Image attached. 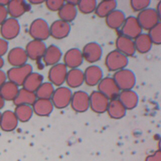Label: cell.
I'll return each mask as SVG.
<instances>
[{
  "label": "cell",
  "mask_w": 161,
  "mask_h": 161,
  "mask_svg": "<svg viewBox=\"0 0 161 161\" xmlns=\"http://www.w3.org/2000/svg\"><path fill=\"white\" fill-rule=\"evenodd\" d=\"M116 48L118 51L126 57L133 56L136 52L134 40L120 35L116 40Z\"/></svg>",
  "instance_id": "cell-20"
},
{
  "label": "cell",
  "mask_w": 161,
  "mask_h": 161,
  "mask_svg": "<svg viewBox=\"0 0 161 161\" xmlns=\"http://www.w3.org/2000/svg\"><path fill=\"white\" fill-rule=\"evenodd\" d=\"M9 43L7 40L0 38V57H2L4 55L8 50Z\"/></svg>",
  "instance_id": "cell-40"
},
{
  "label": "cell",
  "mask_w": 161,
  "mask_h": 161,
  "mask_svg": "<svg viewBox=\"0 0 161 161\" xmlns=\"http://www.w3.org/2000/svg\"><path fill=\"white\" fill-rule=\"evenodd\" d=\"M47 47L45 42L32 40L26 44L25 50L28 58L32 60H38L42 58Z\"/></svg>",
  "instance_id": "cell-13"
},
{
  "label": "cell",
  "mask_w": 161,
  "mask_h": 161,
  "mask_svg": "<svg viewBox=\"0 0 161 161\" xmlns=\"http://www.w3.org/2000/svg\"><path fill=\"white\" fill-rule=\"evenodd\" d=\"M109 99L99 91H94L89 94V108L98 113H102L107 110Z\"/></svg>",
  "instance_id": "cell-12"
},
{
  "label": "cell",
  "mask_w": 161,
  "mask_h": 161,
  "mask_svg": "<svg viewBox=\"0 0 161 161\" xmlns=\"http://www.w3.org/2000/svg\"><path fill=\"white\" fill-rule=\"evenodd\" d=\"M158 17L160 18V19H161V1H160L158 3H157V7L155 9Z\"/></svg>",
  "instance_id": "cell-44"
},
{
  "label": "cell",
  "mask_w": 161,
  "mask_h": 161,
  "mask_svg": "<svg viewBox=\"0 0 161 161\" xmlns=\"http://www.w3.org/2000/svg\"><path fill=\"white\" fill-rule=\"evenodd\" d=\"M45 1L44 0H29L28 3L30 4H33V5H38L41 4L43 3H45Z\"/></svg>",
  "instance_id": "cell-43"
},
{
  "label": "cell",
  "mask_w": 161,
  "mask_h": 161,
  "mask_svg": "<svg viewBox=\"0 0 161 161\" xmlns=\"http://www.w3.org/2000/svg\"><path fill=\"white\" fill-rule=\"evenodd\" d=\"M81 52L84 60L91 64L99 61L103 55L101 46L95 42H91L86 44Z\"/></svg>",
  "instance_id": "cell-11"
},
{
  "label": "cell",
  "mask_w": 161,
  "mask_h": 161,
  "mask_svg": "<svg viewBox=\"0 0 161 161\" xmlns=\"http://www.w3.org/2000/svg\"><path fill=\"white\" fill-rule=\"evenodd\" d=\"M136 18L142 28L146 30H149L158 23H160L161 20L155 9L151 8H148L139 12Z\"/></svg>",
  "instance_id": "cell-6"
},
{
  "label": "cell",
  "mask_w": 161,
  "mask_h": 161,
  "mask_svg": "<svg viewBox=\"0 0 161 161\" xmlns=\"http://www.w3.org/2000/svg\"><path fill=\"white\" fill-rule=\"evenodd\" d=\"M33 72V67L31 65L26 64L19 67H13L9 69L6 76L9 81H11L18 86H23L26 77Z\"/></svg>",
  "instance_id": "cell-4"
},
{
  "label": "cell",
  "mask_w": 161,
  "mask_h": 161,
  "mask_svg": "<svg viewBox=\"0 0 161 161\" xmlns=\"http://www.w3.org/2000/svg\"><path fill=\"white\" fill-rule=\"evenodd\" d=\"M58 14L60 19L70 23L73 21L77 16V8L65 1L64 4L58 11Z\"/></svg>",
  "instance_id": "cell-29"
},
{
  "label": "cell",
  "mask_w": 161,
  "mask_h": 161,
  "mask_svg": "<svg viewBox=\"0 0 161 161\" xmlns=\"http://www.w3.org/2000/svg\"><path fill=\"white\" fill-rule=\"evenodd\" d=\"M36 99L37 97L35 92L29 91L23 87L19 89L18 93L13 101V103L16 106L18 105L32 106Z\"/></svg>",
  "instance_id": "cell-27"
},
{
  "label": "cell",
  "mask_w": 161,
  "mask_h": 161,
  "mask_svg": "<svg viewBox=\"0 0 161 161\" xmlns=\"http://www.w3.org/2000/svg\"><path fill=\"white\" fill-rule=\"evenodd\" d=\"M118 2L114 0L101 1L97 3L95 13L100 18H106L112 11L116 9Z\"/></svg>",
  "instance_id": "cell-31"
},
{
  "label": "cell",
  "mask_w": 161,
  "mask_h": 161,
  "mask_svg": "<svg viewBox=\"0 0 161 161\" xmlns=\"http://www.w3.org/2000/svg\"><path fill=\"white\" fill-rule=\"evenodd\" d=\"M70 104L76 112L86 111L89 108V94L84 91L73 92Z\"/></svg>",
  "instance_id": "cell-14"
},
{
  "label": "cell",
  "mask_w": 161,
  "mask_h": 161,
  "mask_svg": "<svg viewBox=\"0 0 161 161\" xmlns=\"http://www.w3.org/2000/svg\"><path fill=\"white\" fill-rule=\"evenodd\" d=\"M8 13L6 6H0V26L8 18Z\"/></svg>",
  "instance_id": "cell-41"
},
{
  "label": "cell",
  "mask_w": 161,
  "mask_h": 161,
  "mask_svg": "<svg viewBox=\"0 0 161 161\" xmlns=\"http://www.w3.org/2000/svg\"><path fill=\"white\" fill-rule=\"evenodd\" d=\"M5 104V101L4 99L3 98V97L1 96V95L0 94V109H3L4 106Z\"/></svg>",
  "instance_id": "cell-46"
},
{
  "label": "cell",
  "mask_w": 161,
  "mask_h": 161,
  "mask_svg": "<svg viewBox=\"0 0 161 161\" xmlns=\"http://www.w3.org/2000/svg\"><path fill=\"white\" fill-rule=\"evenodd\" d=\"M1 114H2V113H1V112L0 111V121H1Z\"/></svg>",
  "instance_id": "cell-49"
},
{
  "label": "cell",
  "mask_w": 161,
  "mask_h": 161,
  "mask_svg": "<svg viewBox=\"0 0 161 161\" xmlns=\"http://www.w3.org/2000/svg\"><path fill=\"white\" fill-rule=\"evenodd\" d=\"M97 5V1L95 0H81L77 6V9L84 14H90L94 12Z\"/></svg>",
  "instance_id": "cell-36"
},
{
  "label": "cell",
  "mask_w": 161,
  "mask_h": 161,
  "mask_svg": "<svg viewBox=\"0 0 161 161\" xmlns=\"http://www.w3.org/2000/svg\"><path fill=\"white\" fill-rule=\"evenodd\" d=\"M68 68L64 63H58L51 66L48 71V79L53 86H62L66 80Z\"/></svg>",
  "instance_id": "cell-7"
},
{
  "label": "cell",
  "mask_w": 161,
  "mask_h": 161,
  "mask_svg": "<svg viewBox=\"0 0 161 161\" xmlns=\"http://www.w3.org/2000/svg\"><path fill=\"white\" fill-rule=\"evenodd\" d=\"M6 80H7L6 74L1 69L0 70V89L3 86V84L6 82Z\"/></svg>",
  "instance_id": "cell-42"
},
{
  "label": "cell",
  "mask_w": 161,
  "mask_h": 161,
  "mask_svg": "<svg viewBox=\"0 0 161 161\" xmlns=\"http://www.w3.org/2000/svg\"><path fill=\"white\" fill-rule=\"evenodd\" d=\"M113 78L120 91L132 89L136 82L135 73L126 68L115 72Z\"/></svg>",
  "instance_id": "cell-1"
},
{
  "label": "cell",
  "mask_w": 161,
  "mask_h": 161,
  "mask_svg": "<svg viewBox=\"0 0 161 161\" xmlns=\"http://www.w3.org/2000/svg\"><path fill=\"white\" fill-rule=\"evenodd\" d=\"M55 91L54 86L50 82H43L36 91L37 99H50Z\"/></svg>",
  "instance_id": "cell-35"
},
{
  "label": "cell",
  "mask_w": 161,
  "mask_h": 161,
  "mask_svg": "<svg viewBox=\"0 0 161 161\" xmlns=\"http://www.w3.org/2000/svg\"><path fill=\"white\" fill-rule=\"evenodd\" d=\"M79 1H77V0H70V1H66V2H67L68 3L72 4V5H74L75 6H77L78 3H79Z\"/></svg>",
  "instance_id": "cell-45"
},
{
  "label": "cell",
  "mask_w": 161,
  "mask_h": 161,
  "mask_svg": "<svg viewBox=\"0 0 161 161\" xmlns=\"http://www.w3.org/2000/svg\"><path fill=\"white\" fill-rule=\"evenodd\" d=\"M18 119L14 111L6 110L1 114L0 121L1 129L6 132L13 131L18 126Z\"/></svg>",
  "instance_id": "cell-23"
},
{
  "label": "cell",
  "mask_w": 161,
  "mask_h": 161,
  "mask_svg": "<svg viewBox=\"0 0 161 161\" xmlns=\"http://www.w3.org/2000/svg\"><path fill=\"white\" fill-rule=\"evenodd\" d=\"M4 64V61L3 58L0 57V70H1V68L3 67Z\"/></svg>",
  "instance_id": "cell-48"
},
{
  "label": "cell",
  "mask_w": 161,
  "mask_h": 161,
  "mask_svg": "<svg viewBox=\"0 0 161 161\" xmlns=\"http://www.w3.org/2000/svg\"><path fill=\"white\" fill-rule=\"evenodd\" d=\"M97 91L103 94L109 100L117 98L121 91L114 79L111 77H103L97 84Z\"/></svg>",
  "instance_id": "cell-10"
},
{
  "label": "cell",
  "mask_w": 161,
  "mask_h": 161,
  "mask_svg": "<svg viewBox=\"0 0 161 161\" xmlns=\"http://www.w3.org/2000/svg\"><path fill=\"white\" fill-rule=\"evenodd\" d=\"M84 82L89 86H95L104 77L103 69L98 65H92L87 67L84 71Z\"/></svg>",
  "instance_id": "cell-16"
},
{
  "label": "cell",
  "mask_w": 161,
  "mask_h": 161,
  "mask_svg": "<svg viewBox=\"0 0 161 161\" xmlns=\"http://www.w3.org/2000/svg\"><path fill=\"white\" fill-rule=\"evenodd\" d=\"M7 59L9 64L13 67H19L27 64L28 57L23 48L16 47L9 51Z\"/></svg>",
  "instance_id": "cell-19"
},
{
  "label": "cell",
  "mask_w": 161,
  "mask_h": 161,
  "mask_svg": "<svg viewBox=\"0 0 161 161\" xmlns=\"http://www.w3.org/2000/svg\"><path fill=\"white\" fill-rule=\"evenodd\" d=\"M47 8L52 11H58L64 4L65 1L63 0H48L45 2Z\"/></svg>",
  "instance_id": "cell-39"
},
{
  "label": "cell",
  "mask_w": 161,
  "mask_h": 161,
  "mask_svg": "<svg viewBox=\"0 0 161 161\" xmlns=\"http://www.w3.org/2000/svg\"><path fill=\"white\" fill-rule=\"evenodd\" d=\"M134 43L136 52L140 53L148 52L152 49L153 45V43L148 33H141L134 39Z\"/></svg>",
  "instance_id": "cell-30"
},
{
  "label": "cell",
  "mask_w": 161,
  "mask_h": 161,
  "mask_svg": "<svg viewBox=\"0 0 161 161\" xmlns=\"http://www.w3.org/2000/svg\"><path fill=\"white\" fill-rule=\"evenodd\" d=\"M128 57L117 50L109 52L105 58V65L109 71L117 72L125 69L128 64Z\"/></svg>",
  "instance_id": "cell-2"
},
{
  "label": "cell",
  "mask_w": 161,
  "mask_h": 161,
  "mask_svg": "<svg viewBox=\"0 0 161 161\" xmlns=\"http://www.w3.org/2000/svg\"><path fill=\"white\" fill-rule=\"evenodd\" d=\"M33 111L38 116H48L53 109L51 99H37L31 106Z\"/></svg>",
  "instance_id": "cell-26"
},
{
  "label": "cell",
  "mask_w": 161,
  "mask_h": 161,
  "mask_svg": "<svg viewBox=\"0 0 161 161\" xmlns=\"http://www.w3.org/2000/svg\"><path fill=\"white\" fill-rule=\"evenodd\" d=\"M19 86L11 81H6L0 89V94L4 101H13L16 98L18 91Z\"/></svg>",
  "instance_id": "cell-32"
},
{
  "label": "cell",
  "mask_w": 161,
  "mask_h": 161,
  "mask_svg": "<svg viewBox=\"0 0 161 161\" xmlns=\"http://www.w3.org/2000/svg\"><path fill=\"white\" fill-rule=\"evenodd\" d=\"M30 4L23 0L9 1L6 9L11 18L17 19L30 9Z\"/></svg>",
  "instance_id": "cell-18"
},
{
  "label": "cell",
  "mask_w": 161,
  "mask_h": 161,
  "mask_svg": "<svg viewBox=\"0 0 161 161\" xmlns=\"http://www.w3.org/2000/svg\"><path fill=\"white\" fill-rule=\"evenodd\" d=\"M109 116L114 118H120L124 116L126 109L121 104L118 98L109 100L107 110Z\"/></svg>",
  "instance_id": "cell-33"
},
{
  "label": "cell",
  "mask_w": 161,
  "mask_h": 161,
  "mask_svg": "<svg viewBox=\"0 0 161 161\" xmlns=\"http://www.w3.org/2000/svg\"><path fill=\"white\" fill-rule=\"evenodd\" d=\"M44 77L38 72H32L26 77L23 84V87L29 91L35 92L41 84L43 82Z\"/></svg>",
  "instance_id": "cell-28"
},
{
  "label": "cell",
  "mask_w": 161,
  "mask_h": 161,
  "mask_svg": "<svg viewBox=\"0 0 161 161\" xmlns=\"http://www.w3.org/2000/svg\"><path fill=\"white\" fill-rule=\"evenodd\" d=\"M62 57V52L61 49L55 45H50L47 47L42 58L45 65L53 66L59 63Z\"/></svg>",
  "instance_id": "cell-21"
},
{
  "label": "cell",
  "mask_w": 161,
  "mask_h": 161,
  "mask_svg": "<svg viewBox=\"0 0 161 161\" xmlns=\"http://www.w3.org/2000/svg\"><path fill=\"white\" fill-rule=\"evenodd\" d=\"M9 1V0H0V6H7Z\"/></svg>",
  "instance_id": "cell-47"
},
{
  "label": "cell",
  "mask_w": 161,
  "mask_h": 161,
  "mask_svg": "<svg viewBox=\"0 0 161 161\" xmlns=\"http://www.w3.org/2000/svg\"><path fill=\"white\" fill-rule=\"evenodd\" d=\"M14 113L18 121L21 122H26L31 118L33 111L31 106L18 105L16 106Z\"/></svg>",
  "instance_id": "cell-34"
},
{
  "label": "cell",
  "mask_w": 161,
  "mask_h": 161,
  "mask_svg": "<svg viewBox=\"0 0 161 161\" xmlns=\"http://www.w3.org/2000/svg\"><path fill=\"white\" fill-rule=\"evenodd\" d=\"M20 25L17 19L8 18L0 26V33L3 38L11 40L18 36L20 32Z\"/></svg>",
  "instance_id": "cell-8"
},
{
  "label": "cell",
  "mask_w": 161,
  "mask_h": 161,
  "mask_svg": "<svg viewBox=\"0 0 161 161\" xmlns=\"http://www.w3.org/2000/svg\"><path fill=\"white\" fill-rule=\"evenodd\" d=\"M142 30L136 17L133 16L126 17L121 28V35L133 40L142 33Z\"/></svg>",
  "instance_id": "cell-9"
},
{
  "label": "cell",
  "mask_w": 161,
  "mask_h": 161,
  "mask_svg": "<svg viewBox=\"0 0 161 161\" xmlns=\"http://www.w3.org/2000/svg\"><path fill=\"white\" fill-rule=\"evenodd\" d=\"M84 58L82 52L77 48H72L69 49L64 55V64L67 68L75 69L79 68L82 65Z\"/></svg>",
  "instance_id": "cell-17"
},
{
  "label": "cell",
  "mask_w": 161,
  "mask_h": 161,
  "mask_svg": "<svg viewBox=\"0 0 161 161\" xmlns=\"http://www.w3.org/2000/svg\"><path fill=\"white\" fill-rule=\"evenodd\" d=\"M72 94L71 89L69 87L60 86L55 89L50 99L54 107L63 109L70 105Z\"/></svg>",
  "instance_id": "cell-5"
},
{
  "label": "cell",
  "mask_w": 161,
  "mask_h": 161,
  "mask_svg": "<svg viewBox=\"0 0 161 161\" xmlns=\"http://www.w3.org/2000/svg\"><path fill=\"white\" fill-rule=\"evenodd\" d=\"M29 34L33 40L45 41L50 36V25L46 20L36 18L30 24Z\"/></svg>",
  "instance_id": "cell-3"
},
{
  "label": "cell",
  "mask_w": 161,
  "mask_h": 161,
  "mask_svg": "<svg viewBox=\"0 0 161 161\" xmlns=\"http://www.w3.org/2000/svg\"><path fill=\"white\" fill-rule=\"evenodd\" d=\"M117 98L126 109H132L136 108L139 101L137 93L132 89L121 91Z\"/></svg>",
  "instance_id": "cell-22"
},
{
  "label": "cell",
  "mask_w": 161,
  "mask_h": 161,
  "mask_svg": "<svg viewBox=\"0 0 161 161\" xmlns=\"http://www.w3.org/2000/svg\"><path fill=\"white\" fill-rule=\"evenodd\" d=\"M151 3L150 0H131L130 6L135 11L140 12L148 8Z\"/></svg>",
  "instance_id": "cell-38"
},
{
  "label": "cell",
  "mask_w": 161,
  "mask_h": 161,
  "mask_svg": "<svg viewBox=\"0 0 161 161\" xmlns=\"http://www.w3.org/2000/svg\"><path fill=\"white\" fill-rule=\"evenodd\" d=\"M65 82L69 88L80 87L84 82V71L79 68L70 69L68 70Z\"/></svg>",
  "instance_id": "cell-24"
},
{
  "label": "cell",
  "mask_w": 161,
  "mask_h": 161,
  "mask_svg": "<svg viewBox=\"0 0 161 161\" xmlns=\"http://www.w3.org/2000/svg\"><path fill=\"white\" fill-rule=\"evenodd\" d=\"M70 30V23L59 19L50 25V36L57 40L64 39L69 35Z\"/></svg>",
  "instance_id": "cell-15"
},
{
  "label": "cell",
  "mask_w": 161,
  "mask_h": 161,
  "mask_svg": "<svg viewBox=\"0 0 161 161\" xmlns=\"http://www.w3.org/2000/svg\"><path fill=\"white\" fill-rule=\"evenodd\" d=\"M148 35L153 44L160 45L161 43V23H158L155 26L150 29Z\"/></svg>",
  "instance_id": "cell-37"
},
{
  "label": "cell",
  "mask_w": 161,
  "mask_h": 161,
  "mask_svg": "<svg viewBox=\"0 0 161 161\" xmlns=\"http://www.w3.org/2000/svg\"><path fill=\"white\" fill-rule=\"evenodd\" d=\"M126 18L123 11L119 9H115L105 18L106 23L110 28L118 30L121 28Z\"/></svg>",
  "instance_id": "cell-25"
}]
</instances>
